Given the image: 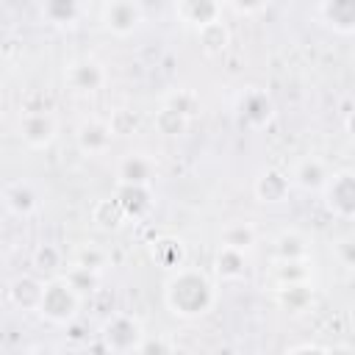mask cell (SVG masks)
<instances>
[{"mask_svg":"<svg viewBox=\"0 0 355 355\" xmlns=\"http://www.w3.org/2000/svg\"><path fill=\"white\" fill-rule=\"evenodd\" d=\"M214 302H216V286L200 269L180 266L164 283V305L178 319H200L214 308Z\"/></svg>","mask_w":355,"mask_h":355,"instance_id":"obj_1","label":"cell"},{"mask_svg":"<svg viewBox=\"0 0 355 355\" xmlns=\"http://www.w3.org/2000/svg\"><path fill=\"white\" fill-rule=\"evenodd\" d=\"M80 302H83V297L67 283L64 275H58V277L44 280L42 300H39V308L36 311L50 324H72L75 316H78V311H80Z\"/></svg>","mask_w":355,"mask_h":355,"instance_id":"obj_2","label":"cell"},{"mask_svg":"<svg viewBox=\"0 0 355 355\" xmlns=\"http://www.w3.org/2000/svg\"><path fill=\"white\" fill-rule=\"evenodd\" d=\"M100 22L111 36H130L144 22V6L139 0H111L100 6Z\"/></svg>","mask_w":355,"mask_h":355,"instance_id":"obj_3","label":"cell"},{"mask_svg":"<svg viewBox=\"0 0 355 355\" xmlns=\"http://www.w3.org/2000/svg\"><path fill=\"white\" fill-rule=\"evenodd\" d=\"M103 344L108 352L114 355H128V352H136L139 341L144 338V327L136 316L130 313H114L105 324H103Z\"/></svg>","mask_w":355,"mask_h":355,"instance_id":"obj_4","label":"cell"},{"mask_svg":"<svg viewBox=\"0 0 355 355\" xmlns=\"http://www.w3.org/2000/svg\"><path fill=\"white\" fill-rule=\"evenodd\" d=\"M55 133H58V122H55V116L47 108H28V111H22V116H19V136H22V141L28 147H33V150L50 147Z\"/></svg>","mask_w":355,"mask_h":355,"instance_id":"obj_5","label":"cell"},{"mask_svg":"<svg viewBox=\"0 0 355 355\" xmlns=\"http://www.w3.org/2000/svg\"><path fill=\"white\" fill-rule=\"evenodd\" d=\"M327 208L333 211V216H338L341 222H349L355 214V178L349 169L333 172L330 180L322 189Z\"/></svg>","mask_w":355,"mask_h":355,"instance_id":"obj_6","label":"cell"},{"mask_svg":"<svg viewBox=\"0 0 355 355\" xmlns=\"http://www.w3.org/2000/svg\"><path fill=\"white\" fill-rule=\"evenodd\" d=\"M64 80L69 83V89H75L80 94H94V92H100L105 86L108 72L94 58H78L64 69Z\"/></svg>","mask_w":355,"mask_h":355,"instance_id":"obj_7","label":"cell"},{"mask_svg":"<svg viewBox=\"0 0 355 355\" xmlns=\"http://www.w3.org/2000/svg\"><path fill=\"white\" fill-rule=\"evenodd\" d=\"M316 17L341 36L355 33V3L352 0H324L316 6Z\"/></svg>","mask_w":355,"mask_h":355,"instance_id":"obj_8","label":"cell"},{"mask_svg":"<svg viewBox=\"0 0 355 355\" xmlns=\"http://www.w3.org/2000/svg\"><path fill=\"white\" fill-rule=\"evenodd\" d=\"M327 180H330V169L316 155L300 158L294 164V169H291V178H288V183H297L302 191H322Z\"/></svg>","mask_w":355,"mask_h":355,"instance_id":"obj_9","label":"cell"},{"mask_svg":"<svg viewBox=\"0 0 355 355\" xmlns=\"http://www.w3.org/2000/svg\"><path fill=\"white\" fill-rule=\"evenodd\" d=\"M222 11H225V6L214 3V0H180V3H175L178 19L186 22L189 28H194V31H200L208 22L222 19Z\"/></svg>","mask_w":355,"mask_h":355,"instance_id":"obj_10","label":"cell"},{"mask_svg":"<svg viewBox=\"0 0 355 355\" xmlns=\"http://www.w3.org/2000/svg\"><path fill=\"white\" fill-rule=\"evenodd\" d=\"M78 150L83 155H103L111 141H114V133H111V125L105 119H86L80 128H78Z\"/></svg>","mask_w":355,"mask_h":355,"instance_id":"obj_11","label":"cell"},{"mask_svg":"<svg viewBox=\"0 0 355 355\" xmlns=\"http://www.w3.org/2000/svg\"><path fill=\"white\" fill-rule=\"evenodd\" d=\"M116 178L125 186H150L155 178V161L144 153H128L116 166Z\"/></svg>","mask_w":355,"mask_h":355,"instance_id":"obj_12","label":"cell"},{"mask_svg":"<svg viewBox=\"0 0 355 355\" xmlns=\"http://www.w3.org/2000/svg\"><path fill=\"white\" fill-rule=\"evenodd\" d=\"M252 191H255L258 202L277 205V202H286V200H288L291 183H288V175H283L280 169H263V172L255 178Z\"/></svg>","mask_w":355,"mask_h":355,"instance_id":"obj_13","label":"cell"},{"mask_svg":"<svg viewBox=\"0 0 355 355\" xmlns=\"http://www.w3.org/2000/svg\"><path fill=\"white\" fill-rule=\"evenodd\" d=\"M3 205L14 216H31L39 208V191L28 180H14L3 189Z\"/></svg>","mask_w":355,"mask_h":355,"instance_id":"obj_14","label":"cell"},{"mask_svg":"<svg viewBox=\"0 0 355 355\" xmlns=\"http://www.w3.org/2000/svg\"><path fill=\"white\" fill-rule=\"evenodd\" d=\"M239 114H241V119H244L247 125L263 128V125L272 119V100H269V94L261 92V89L244 92L241 100H239Z\"/></svg>","mask_w":355,"mask_h":355,"instance_id":"obj_15","label":"cell"},{"mask_svg":"<svg viewBox=\"0 0 355 355\" xmlns=\"http://www.w3.org/2000/svg\"><path fill=\"white\" fill-rule=\"evenodd\" d=\"M114 200L119 202V208L125 211L128 219L130 216L133 219H141L153 208V191H150V186H125V183H119Z\"/></svg>","mask_w":355,"mask_h":355,"instance_id":"obj_16","label":"cell"},{"mask_svg":"<svg viewBox=\"0 0 355 355\" xmlns=\"http://www.w3.org/2000/svg\"><path fill=\"white\" fill-rule=\"evenodd\" d=\"M42 288H44V280H39L36 275H22L8 283V300L22 311H36L42 300Z\"/></svg>","mask_w":355,"mask_h":355,"instance_id":"obj_17","label":"cell"},{"mask_svg":"<svg viewBox=\"0 0 355 355\" xmlns=\"http://www.w3.org/2000/svg\"><path fill=\"white\" fill-rule=\"evenodd\" d=\"M255 241H258V230L252 222H227L219 230V247H227L236 252H247Z\"/></svg>","mask_w":355,"mask_h":355,"instance_id":"obj_18","label":"cell"},{"mask_svg":"<svg viewBox=\"0 0 355 355\" xmlns=\"http://www.w3.org/2000/svg\"><path fill=\"white\" fill-rule=\"evenodd\" d=\"M125 219H128V216H125V211L119 208V202H116L114 197L97 200L94 208H92V222H94L97 230H105V233L119 230V227L125 225Z\"/></svg>","mask_w":355,"mask_h":355,"instance_id":"obj_19","label":"cell"},{"mask_svg":"<svg viewBox=\"0 0 355 355\" xmlns=\"http://www.w3.org/2000/svg\"><path fill=\"white\" fill-rule=\"evenodd\" d=\"M214 266H216V277L225 280V283L241 280L247 275V258H244V252H236V250H227V247H219V252L214 258Z\"/></svg>","mask_w":355,"mask_h":355,"instance_id":"obj_20","label":"cell"},{"mask_svg":"<svg viewBox=\"0 0 355 355\" xmlns=\"http://www.w3.org/2000/svg\"><path fill=\"white\" fill-rule=\"evenodd\" d=\"M150 252H153V261H155V263H161V266H166V269H172V272L180 269L183 261H186V247H183V241H180V239H169V236L153 241Z\"/></svg>","mask_w":355,"mask_h":355,"instance_id":"obj_21","label":"cell"},{"mask_svg":"<svg viewBox=\"0 0 355 355\" xmlns=\"http://www.w3.org/2000/svg\"><path fill=\"white\" fill-rule=\"evenodd\" d=\"M197 39H200V47L208 53V55H219L222 50H227L230 44V28L216 19V22H208L197 31Z\"/></svg>","mask_w":355,"mask_h":355,"instance_id":"obj_22","label":"cell"},{"mask_svg":"<svg viewBox=\"0 0 355 355\" xmlns=\"http://www.w3.org/2000/svg\"><path fill=\"white\" fill-rule=\"evenodd\" d=\"M80 11H83V6L75 0H53V3L42 6V17L53 25H75Z\"/></svg>","mask_w":355,"mask_h":355,"instance_id":"obj_23","label":"cell"},{"mask_svg":"<svg viewBox=\"0 0 355 355\" xmlns=\"http://www.w3.org/2000/svg\"><path fill=\"white\" fill-rule=\"evenodd\" d=\"M164 108L175 111V114L183 116L186 122H191V116H197V111H200V97H197V92H191V89H175L172 94H166Z\"/></svg>","mask_w":355,"mask_h":355,"instance_id":"obj_24","label":"cell"},{"mask_svg":"<svg viewBox=\"0 0 355 355\" xmlns=\"http://www.w3.org/2000/svg\"><path fill=\"white\" fill-rule=\"evenodd\" d=\"M277 261H308V239L297 230H288L277 239Z\"/></svg>","mask_w":355,"mask_h":355,"instance_id":"obj_25","label":"cell"},{"mask_svg":"<svg viewBox=\"0 0 355 355\" xmlns=\"http://www.w3.org/2000/svg\"><path fill=\"white\" fill-rule=\"evenodd\" d=\"M108 263V252L100 247V244H80L72 255V266H80V269H89V272H103Z\"/></svg>","mask_w":355,"mask_h":355,"instance_id":"obj_26","label":"cell"},{"mask_svg":"<svg viewBox=\"0 0 355 355\" xmlns=\"http://www.w3.org/2000/svg\"><path fill=\"white\" fill-rule=\"evenodd\" d=\"M275 297L280 305H286L288 311H302L311 302V288L308 283H291V286H280L275 288Z\"/></svg>","mask_w":355,"mask_h":355,"instance_id":"obj_27","label":"cell"},{"mask_svg":"<svg viewBox=\"0 0 355 355\" xmlns=\"http://www.w3.org/2000/svg\"><path fill=\"white\" fill-rule=\"evenodd\" d=\"M64 277H67V283H69L80 297L97 291V286H100V275H97V272H89V269H80V266H72Z\"/></svg>","mask_w":355,"mask_h":355,"instance_id":"obj_28","label":"cell"},{"mask_svg":"<svg viewBox=\"0 0 355 355\" xmlns=\"http://www.w3.org/2000/svg\"><path fill=\"white\" fill-rule=\"evenodd\" d=\"M61 261H64V255H61V250L53 247V244H42V247L33 252V269H36V272L53 275V272L61 269Z\"/></svg>","mask_w":355,"mask_h":355,"instance_id":"obj_29","label":"cell"},{"mask_svg":"<svg viewBox=\"0 0 355 355\" xmlns=\"http://www.w3.org/2000/svg\"><path fill=\"white\" fill-rule=\"evenodd\" d=\"M186 119L183 116H178L175 111H169V108H158V114H155V128L161 130V133H166V136H178V133H183L186 130Z\"/></svg>","mask_w":355,"mask_h":355,"instance_id":"obj_30","label":"cell"},{"mask_svg":"<svg viewBox=\"0 0 355 355\" xmlns=\"http://www.w3.org/2000/svg\"><path fill=\"white\" fill-rule=\"evenodd\" d=\"M133 355H172V341L166 338V336H147L144 333V338L139 341V347H136V352Z\"/></svg>","mask_w":355,"mask_h":355,"instance_id":"obj_31","label":"cell"},{"mask_svg":"<svg viewBox=\"0 0 355 355\" xmlns=\"http://www.w3.org/2000/svg\"><path fill=\"white\" fill-rule=\"evenodd\" d=\"M333 250L341 255L344 266H349V263H352V239H341L338 244H333Z\"/></svg>","mask_w":355,"mask_h":355,"instance_id":"obj_32","label":"cell"},{"mask_svg":"<svg viewBox=\"0 0 355 355\" xmlns=\"http://www.w3.org/2000/svg\"><path fill=\"white\" fill-rule=\"evenodd\" d=\"M286 355H327V347H316V344H302V347H294V349H288Z\"/></svg>","mask_w":355,"mask_h":355,"instance_id":"obj_33","label":"cell"},{"mask_svg":"<svg viewBox=\"0 0 355 355\" xmlns=\"http://www.w3.org/2000/svg\"><path fill=\"white\" fill-rule=\"evenodd\" d=\"M266 6H269V3H250V6H247V3H244V6H241V3H230V8H233L236 14H255V11H263Z\"/></svg>","mask_w":355,"mask_h":355,"instance_id":"obj_34","label":"cell"},{"mask_svg":"<svg viewBox=\"0 0 355 355\" xmlns=\"http://www.w3.org/2000/svg\"><path fill=\"white\" fill-rule=\"evenodd\" d=\"M327 355H352L349 347H327Z\"/></svg>","mask_w":355,"mask_h":355,"instance_id":"obj_35","label":"cell"},{"mask_svg":"<svg viewBox=\"0 0 355 355\" xmlns=\"http://www.w3.org/2000/svg\"><path fill=\"white\" fill-rule=\"evenodd\" d=\"M31 355H53V349H50V347H36Z\"/></svg>","mask_w":355,"mask_h":355,"instance_id":"obj_36","label":"cell"}]
</instances>
